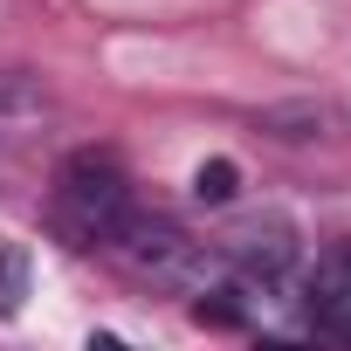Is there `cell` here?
Masks as SVG:
<instances>
[{
    "label": "cell",
    "mask_w": 351,
    "mask_h": 351,
    "mask_svg": "<svg viewBox=\"0 0 351 351\" xmlns=\"http://www.w3.org/2000/svg\"><path fill=\"white\" fill-rule=\"evenodd\" d=\"M193 317H200V324H221V330H234V324H241V310H234V303H228L221 289H214V296L200 289V303H193Z\"/></svg>",
    "instance_id": "cell-8"
},
{
    "label": "cell",
    "mask_w": 351,
    "mask_h": 351,
    "mask_svg": "<svg viewBox=\"0 0 351 351\" xmlns=\"http://www.w3.org/2000/svg\"><path fill=\"white\" fill-rule=\"evenodd\" d=\"M234 186H241V165L234 158H200V172H193V200L200 207H228Z\"/></svg>",
    "instance_id": "cell-6"
},
{
    "label": "cell",
    "mask_w": 351,
    "mask_h": 351,
    "mask_svg": "<svg viewBox=\"0 0 351 351\" xmlns=\"http://www.w3.org/2000/svg\"><path fill=\"white\" fill-rule=\"evenodd\" d=\"M131 214V180H124V165L117 152H69L62 172H56V193H49V228L69 241V248H104Z\"/></svg>",
    "instance_id": "cell-1"
},
{
    "label": "cell",
    "mask_w": 351,
    "mask_h": 351,
    "mask_svg": "<svg viewBox=\"0 0 351 351\" xmlns=\"http://www.w3.org/2000/svg\"><path fill=\"white\" fill-rule=\"evenodd\" d=\"M221 262H234L248 282H276V276H289V262H296V228H289L282 214H255V221H241V228L228 234Z\"/></svg>",
    "instance_id": "cell-3"
},
{
    "label": "cell",
    "mask_w": 351,
    "mask_h": 351,
    "mask_svg": "<svg viewBox=\"0 0 351 351\" xmlns=\"http://www.w3.org/2000/svg\"><path fill=\"white\" fill-rule=\"evenodd\" d=\"M42 110H49L42 83H28V76H14V69H0V131H21V124H35Z\"/></svg>",
    "instance_id": "cell-5"
},
{
    "label": "cell",
    "mask_w": 351,
    "mask_h": 351,
    "mask_svg": "<svg viewBox=\"0 0 351 351\" xmlns=\"http://www.w3.org/2000/svg\"><path fill=\"white\" fill-rule=\"evenodd\" d=\"M21 276H28V255L8 248V255H0V317H14V310H21Z\"/></svg>",
    "instance_id": "cell-7"
},
{
    "label": "cell",
    "mask_w": 351,
    "mask_h": 351,
    "mask_svg": "<svg viewBox=\"0 0 351 351\" xmlns=\"http://www.w3.org/2000/svg\"><path fill=\"white\" fill-rule=\"evenodd\" d=\"M303 303H310V324L330 330V337H351V241H330L303 282Z\"/></svg>",
    "instance_id": "cell-4"
},
{
    "label": "cell",
    "mask_w": 351,
    "mask_h": 351,
    "mask_svg": "<svg viewBox=\"0 0 351 351\" xmlns=\"http://www.w3.org/2000/svg\"><path fill=\"white\" fill-rule=\"evenodd\" d=\"M110 255H117V269L124 276H138V282H165V289H207L214 282V269H221V255L207 248V241H193L186 228H172V221H158V214H124V228L104 241Z\"/></svg>",
    "instance_id": "cell-2"
}]
</instances>
